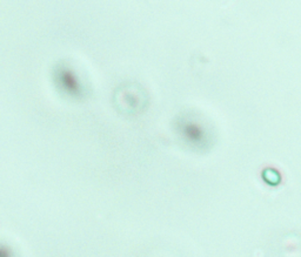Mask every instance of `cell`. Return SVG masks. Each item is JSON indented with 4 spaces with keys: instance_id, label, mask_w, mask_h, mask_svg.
Masks as SVG:
<instances>
[{
    "instance_id": "cell-1",
    "label": "cell",
    "mask_w": 301,
    "mask_h": 257,
    "mask_svg": "<svg viewBox=\"0 0 301 257\" xmlns=\"http://www.w3.org/2000/svg\"><path fill=\"white\" fill-rule=\"evenodd\" d=\"M59 80H60L61 87L65 88V91L72 94H78L80 89V83L78 82L76 76L70 71H61L59 73Z\"/></svg>"
},
{
    "instance_id": "cell-2",
    "label": "cell",
    "mask_w": 301,
    "mask_h": 257,
    "mask_svg": "<svg viewBox=\"0 0 301 257\" xmlns=\"http://www.w3.org/2000/svg\"><path fill=\"white\" fill-rule=\"evenodd\" d=\"M182 133H184L186 138L190 139V140H193V141H200L201 138H203V135H204L203 129H201L200 127L197 125H190V126L186 125L184 127V131H182Z\"/></svg>"
}]
</instances>
